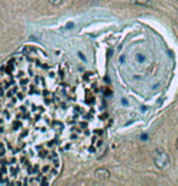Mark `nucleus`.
<instances>
[{"label": "nucleus", "mask_w": 178, "mask_h": 186, "mask_svg": "<svg viewBox=\"0 0 178 186\" xmlns=\"http://www.w3.org/2000/svg\"><path fill=\"white\" fill-rule=\"evenodd\" d=\"M95 178L97 180H101V181H105L110 178V172L107 169V168H97L93 173Z\"/></svg>", "instance_id": "obj_2"}, {"label": "nucleus", "mask_w": 178, "mask_h": 186, "mask_svg": "<svg viewBox=\"0 0 178 186\" xmlns=\"http://www.w3.org/2000/svg\"><path fill=\"white\" fill-rule=\"evenodd\" d=\"M153 161L156 168L165 169L170 165V155L164 147H155V150L153 151Z\"/></svg>", "instance_id": "obj_1"}, {"label": "nucleus", "mask_w": 178, "mask_h": 186, "mask_svg": "<svg viewBox=\"0 0 178 186\" xmlns=\"http://www.w3.org/2000/svg\"><path fill=\"white\" fill-rule=\"evenodd\" d=\"M101 0H90V3L91 4H97V3H99Z\"/></svg>", "instance_id": "obj_5"}, {"label": "nucleus", "mask_w": 178, "mask_h": 186, "mask_svg": "<svg viewBox=\"0 0 178 186\" xmlns=\"http://www.w3.org/2000/svg\"><path fill=\"white\" fill-rule=\"evenodd\" d=\"M176 149L178 150V138H177V140H176Z\"/></svg>", "instance_id": "obj_6"}, {"label": "nucleus", "mask_w": 178, "mask_h": 186, "mask_svg": "<svg viewBox=\"0 0 178 186\" xmlns=\"http://www.w3.org/2000/svg\"><path fill=\"white\" fill-rule=\"evenodd\" d=\"M176 1H178V0H176Z\"/></svg>", "instance_id": "obj_7"}, {"label": "nucleus", "mask_w": 178, "mask_h": 186, "mask_svg": "<svg viewBox=\"0 0 178 186\" xmlns=\"http://www.w3.org/2000/svg\"><path fill=\"white\" fill-rule=\"evenodd\" d=\"M130 5L132 6H142V7H155V3L153 0H130Z\"/></svg>", "instance_id": "obj_3"}, {"label": "nucleus", "mask_w": 178, "mask_h": 186, "mask_svg": "<svg viewBox=\"0 0 178 186\" xmlns=\"http://www.w3.org/2000/svg\"><path fill=\"white\" fill-rule=\"evenodd\" d=\"M62 1H63V0H49V3H50L51 5H53V6H58Z\"/></svg>", "instance_id": "obj_4"}]
</instances>
